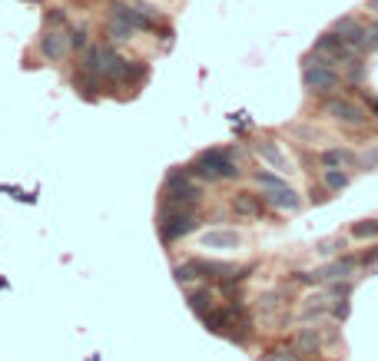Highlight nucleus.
<instances>
[{"instance_id":"obj_1","label":"nucleus","mask_w":378,"mask_h":361,"mask_svg":"<svg viewBox=\"0 0 378 361\" xmlns=\"http://www.w3.org/2000/svg\"><path fill=\"white\" fill-rule=\"evenodd\" d=\"M203 199V189L193 182V169H173L166 176V189H163V206L169 209H193L196 202Z\"/></svg>"},{"instance_id":"obj_2","label":"nucleus","mask_w":378,"mask_h":361,"mask_svg":"<svg viewBox=\"0 0 378 361\" xmlns=\"http://www.w3.org/2000/svg\"><path fill=\"white\" fill-rule=\"evenodd\" d=\"M189 169H193V176H199V179H209V182L239 179V172H243L229 150H206V152H199Z\"/></svg>"},{"instance_id":"obj_3","label":"nucleus","mask_w":378,"mask_h":361,"mask_svg":"<svg viewBox=\"0 0 378 361\" xmlns=\"http://www.w3.org/2000/svg\"><path fill=\"white\" fill-rule=\"evenodd\" d=\"M159 236L163 242H176V239H186L189 232H196L199 219L193 209H169V206H159Z\"/></svg>"},{"instance_id":"obj_4","label":"nucleus","mask_w":378,"mask_h":361,"mask_svg":"<svg viewBox=\"0 0 378 361\" xmlns=\"http://www.w3.org/2000/svg\"><path fill=\"white\" fill-rule=\"evenodd\" d=\"M339 83H342V76L335 70V63L319 60V63H305L302 67V86L309 93H332V90H339Z\"/></svg>"},{"instance_id":"obj_5","label":"nucleus","mask_w":378,"mask_h":361,"mask_svg":"<svg viewBox=\"0 0 378 361\" xmlns=\"http://www.w3.org/2000/svg\"><path fill=\"white\" fill-rule=\"evenodd\" d=\"M332 30L345 40V47H349V50H365V43H369V27H365L362 20H355V17L335 20V27H332Z\"/></svg>"},{"instance_id":"obj_6","label":"nucleus","mask_w":378,"mask_h":361,"mask_svg":"<svg viewBox=\"0 0 378 361\" xmlns=\"http://www.w3.org/2000/svg\"><path fill=\"white\" fill-rule=\"evenodd\" d=\"M325 113H329L332 120L345 123V126H365L369 123L365 110H362L359 103H352V100H329V103H325Z\"/></svg>"},{"instance_id":"obj_7","label":"nucleus","mask_w":378,"mask_h":361,"mask_svg":"<svg viewBox=\"0 0 378 361\" xmlns=\"http://www.w3.org/2000/svg\"><path fill=\"white\" fill-rule=\"evenodd\" d=\"M40 53L50 60V63H60V60L70 53V37L60 27H50L43 37H40Z\"/></svg>"},{"instance_id":"obj_8","label":"nucleus","mask_w":378,"mask_h":361,"mask_svg":"<svg viewBox=\"0 0 378 361\" xmlns=\"http://www.w3.org/2000/svg\"><path fill=\"white\" fill-rule=\"evenodd\" d=\"M355 268H359V258H355V256H342V258L325 262L315 276H319V282H339V278H352V276H355Z\"/></svg>"},{"instance_id":"obj_9","label":"nucleus","mask_w":378,"mask_h":361,"mask_svg":"<svg viewBox=\"0 0 378 361\" xmlns=\"http://www.w3.org/2000/svg\"><path fill=\"white\" fill-rule=\"evenodd\" d=\"M262 202L266 206H272V209H279V212H295L302 206V196L292 186H279V189H269L266 196H262Z\"/></svg>"},{"instance_id":"obj_10","label":"nucleus","mask_w":378,"mask_h":361,"mask_svg":"<svg viewBox=\"0 0 378 361\" xmlns=\"http://www.w3.org/2000/svg\"><path fill=\"white\" fill-rule=\"evenodd\" d=\"M243 246V236L233 232V229H213L203 236V248H216V252H229V248Z\"/></svg>"},{"instance_id":"obj_11","label":"nucleus","mask_w":378,"mask_h":361,"mask_svg":"<svg viewBox=\"0 0 378 361\" xmlns=\"http://www.w3.org/2000/svg\"><path fill=\"white\" fill-rule=\"evenodd\" d=\"M319 162L325 166V169H352V166L359 162V156H355V150H345V146H332V150H322Z\"/></svg>"},{"instance_id":"obj_12","label":"nucleus","mask_w":378,"mask_h":361,"mask_svg":"<svg viewBox=\"0 0 378 361\" xmlns=\"http://www.w3.org/2000/svg\"><path fill=\"white\" fill-rule=\"evenodd\" d=\"M319 345H322V335L315 332V328H299V332H295V352H299L302 358L315 355L319 352Z\"/></svg>"},{"instance_id":"obj_13","label":"nucleus","mask_w":378,"mask_h":361,"mask_svg":"<svg viewBox=\"0 0 378 361\" xmlns=\"http://www.w3.org/2000/svg\"><path fill=\"white\" fill-rule=\"evenodd\" d=\"M233 212H236V216H249V219H256V216L262 212L259 196H252V192H239V196H233Z\"/></svg>"},{"instance_id":"obj_14","label":"nucleus","mask_w":378,"mask_h":361,"mask_svg":"<svg viewBox=\"0 0 378 361\" xmlns=\"http://www.w3.org/2000/svg\"><path fill=\"white\" fill-rule=\"evenodd\" d=\"M186 302H189V308H193L196 315H206L216 308V295L209 292V288H193V292L186 295Z\"/></svg>"},{"instance_id":"obj_15","label":"nucleus","mask_w":378,"mask_h":361,"mask_svg":"<svg viewBox=\"0 0 378 361\" xmlns=\"http://www.w3.org/2000/svg\"><path fill=\"white\" fill-rule=\"evenodd\" d=\"M256 152H259L262 159L269 162V166H275V169L279 172H292V166H289V159H285V156H282V150L275 143H259L256 146Z\"/></svg>"},{"instance_id":"obj_16","label":"nucleus","mask_w":378,"mask_h":361,"mask_svg":"<svg viewBox=\"0 0 378 361\" xmlns=\"http://www.w3.org/2000/svg\"><path fill=\"white\" fill-rule=\"evenodd\" d=\"M349 169H322V186L329 192H342V189H349Z\"/></svg>"},{"instance_id":"obj_17","label":"nucleus","mask_w":378,"mask_h":361,"mask_svg":"<svg viewBox=\"0 0 378 361\" xmlns=\"http://www.w3.org/2000/svg\"><path fill=\"white\" fill-rule=\"evenodd\" d=\"M107 33H110V40H117V43H126V40L136 37V30L130 27L126 20H120V17H110L107 20Z\"/></svg>"},{"instance_id":"obj_18","label":"nucleus","mask_w":378,"mask_h":361,"mask_svg":"<svg viewBox=\"0 0 378 361\" xmlns=\"http://www.w3.org/2000/svg\"><path fill=\"white\" fill-rule=\"evenodd\" d=\"M173 278L179 282V286H189V282H196V278H203L199 262H196V258H189V262H183V266H176L173 268Z\"/></svg>"},{"instance_id":"obj_19","label":"nucleus","mask_w":378,"mask_h":361,"mask_svg":"<svg viewBox=\"0 0 378 361\" xmlns=\"http://www.w3.org/2000/svg\"><path fill=\"white\" fill-rule=\"evenodd\" d=\"M352 239H378V219L352 222Z\"/></svg>"},{"instance_id":"obj_20","label":"nucleus","mask_w":378,"mask_h":361,"mask_svg":"<svg viewBox=\"0 0 378 361\" xmlns=\"http://www.w3.org/2000/svg\"><path fill=\"white\" fill-rule=\"evenodd\" d=\"M67 37H70V50H80V53H83V50L90 47V30L87 27H70Z\"/></svg>"},{"instance_id":"obj_21","label":"nucleus","mask_w":378,"mask_h":361,"mask_svg":"<svg viewBox=\"0 0 378 361\" xmlns=\"http://www.w3.org/2000/svg\"><path fill=\"white\" fill-rule=\"evenodd\" d=\"M325 286H329V288H325V295H329L332 302H335V298H345V295L352 292V282H349V278H339V282H325Z\"/></svg>"},{"instance_id":"obj_22","label":"nucleus","mask_w":378,"mask_h":361,"mask_svg":"<svg viewBox=\"0 0 378 361\" xmlns=\"http://www.w3.org/2000/svg\"><path fill=\"white\" fill-rule=\"evenodd\" d=\"M256 182H259V186H266V189H279V186H289V182L282 179V176H275V172H266V169L256 172Z\"/></svg>"},{"instance_id":"obj_23","label":"nucleus","mask_w":378,"mask_h":361,"mask_svg":"<svg viewBox=\"0 0 378 361\" xmlns=\"http://www.w3.org/2000/svg\"><path fill=\"white\" fill-rule=\"evenodd\" d=\"M359 166L362 169H378V143L375 146H369V150L359 156Z\"/></svg>"},{"instance_id":"obj_24","label":"nucleus","mask_w":378,"mask_h":361,"mask_svg":"<svg viewBox=\"0 0 378 361\" xmlns=\"http://www.w3.org/2000/svg\"><path fill=\"white\" fill-rule=\"evenodd\" d=\"M345 67H349V76L352 80H365V60H345Z\"/></svg>"},{"instance_id":"obj_25","label":"nucleus","mask_w":378,"mask_h":361,"mask_svg":"<svg viewBox=\"0 0 378 361\" xmlns=\"http://www.w3.org/2000/svg\"><path fill=\"white\" fill-rule=\"evenodd\" d=\"M262 361H299V355H295V352H285V348H279V352L262 355Z\"/></svg>"},{"instance_id":"obj_26","label":"nucleus","mask_w":378,"mask_h":361,"mask_svg":"<svg viewBox=\"0 0 378 361\" xmlns=\"http://www.w3.org/2000/svg\"><path fill=\"white\" fill-rule=\"evenodd\" d=\"M332 315H335L339 322H345V318H349V302H345V298H335V305H332Z\"/></svg>"},{"instance_id":"obj_27","label":"nucleus","mask_w":378,"mask_h":361,"mask_svg":"<svg viewBox=\"0 0 378 361\" xmlns=\"http://www.w3.org/2000/svg\"><path fill=\"white\" fill-rule=\"evenodd\" d=\"M4 192H10L14 199H23V202H33V196L30 192H20V189H14V186H4Z\"/></svg>"},{"instance_id":"obj_28","label":"nucleus","mask_w":378,"mask_h":361,"mask_svg":"<svg viewBox=\"0 0 378 361\" xmlns=\"http://www.w3.org/2000/svg\"><path fill=\"white\" fill-rule=\"evenodd\" d=\"M339 246H342L339 239H329V242H322V246H319V252H322V256H329V252H335Z\"/></svg>"},{"instance_id":"obj_29","label":"nucleus","mask_w":378,"mask_h":361,"mask_svg":"<svg viewBox=\"0 0 378 361\" xmlns=\"http://www.w3.org/2000/svg\"><path fill=\"white\" fill-rule=\"evenodd\" d=\"M359 262H365V266H372V262H378V248H372V252H365V256H362Z\"/></svg>"},{"instance_id":"obj_30","label":"nucleus","mask_w":378,"mask_h":361,"mask_svg":"<svg viewBox=\"0 0 378 361\" xmlns=\"http://www.w3.org/2000/svg\"><path fill=\"white\" fill-rule=\"evenodd\" d=\"M369 7H372V10H378V0H369Z\"/></svg>"},{"instance_id":"obj_31","label":"nucleus","mask_w":378,"mask_h":361,"mask_svg":"<svg viewBox=\"0 0 378 361\" xmlns=\"http://www.w3.org/2000/svg\"><path fill=\"white\" fill-rule=\"evenodd\" d=\"M0 288H7V282H4V278H0Z\"/></svg>"},{"instance_id":"obj_32","label":"nucleus","mask_w":378,"mask_h":361,"mask_svg":"<svg viewBox=\"0 0 378 361\" xmlns=\"http://www.w3.org/2000/svg\"><path fill=\"white\" fill-rule=\"evenodd\" d=\"M375 110H378V106H375Z\"/></svg>"}]
</instances>
